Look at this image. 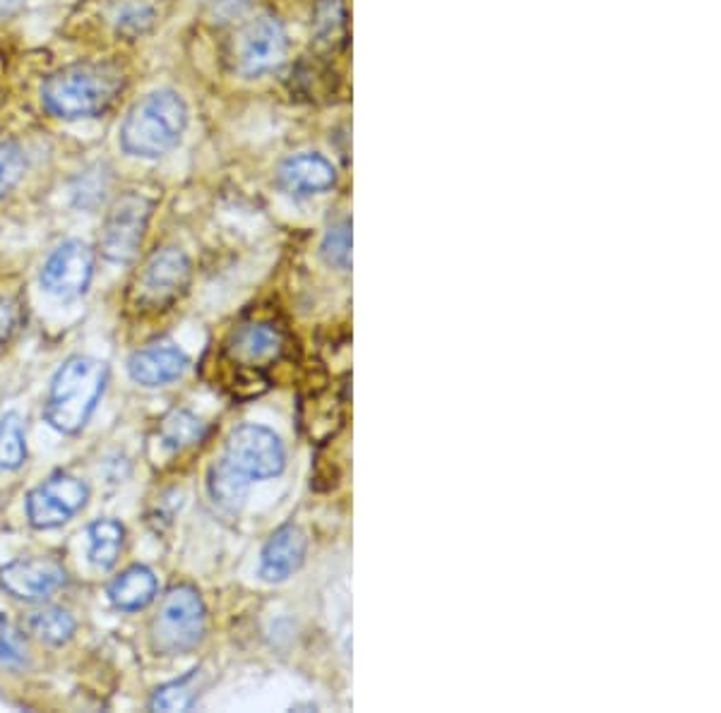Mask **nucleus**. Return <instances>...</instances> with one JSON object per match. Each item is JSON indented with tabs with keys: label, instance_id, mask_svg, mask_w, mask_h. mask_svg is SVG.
<instances>
[{
	"label": "nucleus",
	"instance_id": "nucleus-22",
	"mask_svg": "<svg viewBox=\"0 0 721 713\" xmlns=\"http://www.w3.org/2000/svg\"><path fill=\"white\" fill-rule=\"evenodd\" d=\"M198 699V670L185 678L159 687L151 697V709L155 711H188L195 706Z\"/></svg>",
	"mask_w": 721,
	"mask_h": 713
},
{
	"label": "nucleus",
	"instance_id": "nucleus-10",
	"mask_svg": "<svg viewBox=\"0 0 721 713\" xmlns=\"http://www.w3.org/2000/svg\"><path fill=\"white\" fill-rule=\"evenodd\" d=\"M191 279V262L176 248L155 252L149 258L140 279V301L151 308H164L183 294Z\"/></svg>",
	"mask_w": 721,
	"mask_h": 713
},
{
	"label": "nucleus",
	"instance_id": "nucleus-18",
	"mask_svg": "<svg viewBox=\"0 0 721 713\" xmlns=\"http://www.w3.org/2000/svg\"><path fill=\"white\" fill-rule=\"evenodd\" d=\"M315 39L327 46L345 44L347 39V8L345 0H318L313 12Z\"/></svg>",
	"mask_w": 721,
	"mask_h": 713
},
{
	"label": "nucleus",
	"instance_id": "nucleus-21",
	"mask_svg": "<svg viewBox=\"0 0 721 713\" xmlns=\"http://www.w3.org/2000/svg\"><path fill=\"white\" fill-rule=\"evenodd\" d=\"M27 460L24 428L18 414H8L0 420V468L15 471Z\"/></svg>",
	"mask_w": 721,
	"mask_h": 713
},
{
	"label": "nucleus",
	"instance_id": "nucleus-8",
	"mask_svg": "<svg viewBox=\"0 0 721 713\" xmlns=\"http://www.w3.org/2000/svg\"><path fill=\"white\" fill-rule=\"evenodd\" d=\"M94 274V252L82 240H68L54 250L42 270V286L50 296L70 301L82 296Z\"/></svg>",
	"mask_w": 721,
	"mask_h": 713
},
{
	"label": "nucleus",
	"instance_id": "nucleus-12",
	"mask_svg": "<svg viewBox=\"0 0 721 713\" xmlns=\"http://www.w3.org/2000/svg\"><path fill=\"white\" fill-rule=\"evenodd\" d=\"M308 541L306 533L298 527H282L274 531V536L268 541L260 557V577L270 584L286 581L294 571L301 569L306 559Z\"/></svg>",
	"mask_w": 721,
	"mask_h": 713
},
{
	"label": "nucleus",
	"instance_id": "nucleus-19",
	"mask_svg": "<svg viewBox=\"0 0 721 713\" xmlns=\"http://www.w3.org/2000/svg\"><path fill=\"white\" fill-rule=\"evenodd\" d=\"M90 559L99 569H111L116 565L121 545H123V527L119 521H97L90 527Z\"/></svg>",
	"mask_w": 721,
	"mask_h": 713
},
{
	"label": "nucleus",
	"instance_id": "nucleus-3",
	"mask_svg": "<svg viewBox=\"0 0 721 713\" xmlns=\"http://www.w3.org/2000/svg\"><path fill=\"white\" fill-rule=\"evenodd\" d=\"M109 367L97 359L75 355L50 382L46 420L56 430L72 435L80 432L94 414L101 394L106 389Z\"/></svg>",
	"mask_w": 721,
	"mask_h": 713
},
{
	"label": "nucleus",
	"instance_id": "nucleus-13",
	"mask_svg": "<svg viewBox=\"0 0 721 713\" xmlns=\"http://www.w3.org/2000/svg\"><path fill=\"white\" fill-rule=\"evenodd\" d=\"M188 365H191V361H188L183 351L171 347H155L133 353L128 361V373L137 385L161 387L183 377Z\"/></svg>",
	"mask_w": 721,
	"mask_h": 713
},
{
	"label": "nucleus",
	"instance_id": "nucleus-15",
	"mask_svg": "<svg viewBox=\"0 0 721 713\" xmlns=\"http://www.w3.org/2000/svg\"><path fill=\"white\" fill-rule=\"evenodd\" d=\"M157 596V579L151 575V569L135 565L131 569H125L123 575L111 584L109 587V598L111 603L119 610H143L147 608Z\"/></svg>",
	"mask_w": 721,
	"mask_h": 713
},
{
	"label": "nucleus",
	"instance_id": "nucleus-24",
	"mask_svg": "<svg viewBox=\"0 0 721 713\" xmlns=\"http://www.w3.org/2000/svg\"><path fill=\"white\" fill-rule=\"evenodd\" d=\"M323 258L327 264L337 267V270L347 272L351 267V224L339 222L330 226V231L323 238Z\"/></svg>",
	"mask_w": 721,
	"mask_h": 713
},
{
	"label": "nucleus",
	"instance_id": "nucleus-17",
	"mask_svg": "<svg viewBox=\"0 0 721 713\" xmlns=\"http://www.w3.org/2000/svg\"><path fill=\"white\" fill-rule=\"evenodd\" d=\"M248 488H250V480L236 474V471L226 462H219L210 471L212 498L224 509H229V512H238V509L244 507V502L248 498Z\"/></svg>",
	"mask_w": 721,
	"mask_h": 713
},
{
	"label": "nucleus",
	"instance_id": "nucleus-16",
	"mask_svg": "<svg viewBox=\"0 0 721 713\" xmlns=\"http://www.w3.org/2000/svg\"><path fill=\"white\" fill-rule=\"evenodd\" d=\"M205 432H207L205 423H202V420L191 411H173L161 420L159 440L164 448L181 452L205 438Z\"/></svg>",
	"mask_w": 721,
	"mask_h": 713
},
{
	"label": "nucleus",
	"instance_id": "nucleus-26",
	"mask_svg": "<svg viewBox=\"0 0 721 713\" xmlns=\"http://www.w3.org/2000/svg\"><path fill=\"white\" fill-rule=\"evenodd\" d=\"M0 666L22 670L27 666V644L22 642V634L18 627L0 618Z\"/></svg>",
	"mask_w": 721,
	"mask_h": 713
},
{
	"label": "nucleus",
	"instance_id": "nucleus-25",
	"mask_svg": "<svg viewBox=\"0 0 721 713\" xmlns=\"http://www.w3.org/2000/svg\"><path fill=\"white\" fill-rule=\"evenodd\" d=\"M24 171H27V157L18 143H0V200L15 188Z\"/></svg>",
	"mask_w": 721,
	"mask_h": 713
},
{
	"label": "nucleus",
	"instance_id": "nucleus-4",
	"mask_svg": "<svg viewBox=\"0 0 721 713\" xmlns=\"http://www.w3.org/2000/svg\"><path fill=\"white\" fill-rule=\"evenodd\" d=\"M205 636V603L193 587H173L151 622V644L164 656L188 654Z\"/></svg>",
	"mask_w": 721,
	"mask_h": 713
},
{
	"label": "nucleus",
	"instance_id": "nucleus-6",
	"mask_svg": "<svg viewBox=\"0 0 721 713\" xmlns=\"http://www.w3.org/2000/svg\"><path fill=\"white\" fill-rule=\"evenodd\" d=\"M149 200L137 193H125L113 202L99 236V246L106 260L119 264L135 260L149 222Z\"/></svg>",
	"mask_w": 721,
	"mask_h": 713
},
{
	"label": "nucleus",
	"instance_id": "nucleus-1",
	"mask_svg": "<svg viewBox=\"0 0 721 713\" xmlns=\"http://www.w3.org/2000/svg\"><path fill=\"white\" fill-rule=\"evenodd\" d=\"M123 70L111 60H82L50 75L42 87L44 106L63 121L101 116L123 92Z\"/></svg>",
	"mask_w": 721,
	"mask_h": 713
},
{
	"label": "nucleus",
	"instance_id": "nucleus-29",
	"mask_svg": "<svg viewBox=\"0 0 721 713\" xmlns=\"http://www.w3.org/2000/svg\"><path fill=\"white\" fill-rule=\"evenodd\" d=\"M12 325H15V317H12V308L5 303L0 301V341H5Z\"/></svg>",
	"mask_w": 721,
	"mask_h": 713
},
{
	"label": "nucleus",
	"instance_id": "nucleus-2",
	"mask_svg": "<svg viewBox=\"0 0 721 713\" xmlns=\"http://www.w3.org/2000/svg\"><path fill=\"white\" fill-rule=\"evenodd\" d=\"M188 125V106L173 89L147 94L128 111L121 127V147L125 155L159 159L181 143Z\"/></svg>",
	"mask_w": 721,
	"mask_h": 713
},
{
	"label": "nucleus",
	"instance_id": "nucleus-9",
	"mask_svg": "<svg viewBox=\"0 0 721 713\" xmlns=\"http://www.w3.org/2000/svg\"><path fill=\"white\" fill-rule=\"evenodd\" d=\"M66 584V569L50 557H30L0 569V587L27 603L46 601Z\"/></svg>",
	"mask_w": 721,
	"mask_h": 713
},
{
	"label": "nucleus",
	"instance_id": "nucleus-20",
	"mask_svg": "<svg viewBox=\"0 0 721 713\" xmlns=\"http://www.w3.org/2000/svg\"><path fill=\"white\" fill-rule=\"evenodd\" d=\"M30 630L32 634L40 636L42 642L50 646H60L72 640L75 634V620L63 608H44L36 610V613L30 618Z\"/></svg>",
	"mask_w": 721,
	"mask_h": 713
},
{
	"label": "nucleus",
	"instance_id": "nucleus-23",
	"mask_svg": "<svg viewBox=\"0 0 721 713\" xmlns=\"http://www.w3.org/2000/svg\"><path fill=\"white\" fill-rule=\"evenodd\" d=\"M27 517L32 521V527L36 529H56L63 527L66 521L72 517L66 507L58 505L54 500V495H48L42 488H36L30 493L27 498Z\"/></svg>",
	"mask_w": 721,
	"mask_h": 713
},
{
	"label": "nucleus",
	"instance_id": "nucleus-27",
	"mask_svg": "<svg viewBox=\"0 0 721 713\" xmlns=\"http://www.w3.org/2000/svg\"><path fill=\"white\" fill-rule=\"evenodd\" d=\"M106 188H109L106 173L97 167V169L85 171L78 178V183H75V188H72V195H75V202H78V207L94 210L99 202L104 200Z\"/></svg>",
	"mask_w": 721,
	"mask_h": 713
},
{
	"label": "nucleus",
	"instance_id": "nucleus-7",
	"mask_svg": "<svg viewBox=\"0 0 721 713\" xmlns=\"http://www.w3.org/2000/svg\"><path fill=\"white\" fill-rule=\"evenodd\" d=\"M286 50L289 42L280 18L260 15L238 36V72L250 80L262 78V75L274 72L282 66L286 60Z\"/></svg>",
	"mask_w": 721,
	"mask_h": 713
},
{
	"label": "nucleus",
	"instance_id": "nucleus-28",
	"mask_svg": "<svg viewBox=\"0 0 721 713\" xmlns=\"http://www.w3.org/2000/svg\"><path fill=\"white\" fill-rule=\"evenodd\" d=\"M151 22H155V12L147 5H128L123 8V12L119 15V34L128 36V39H137V36H143L149 27Z\"/></svg>",
	"mask_w": 721,
	"mask_h": 713
},
{
	"label": "nucleus",
	"instance_id": "nucleus-5",
	"mask_svg": "<svg viewBox=\"0 0 721 713\" xmlns=\"http://www.w3.org/2000/svg\"><path fill=\"white\" fill-rule=\"evenodd\" d=\"M222 462L248 480L280 476L286 464L284 444L272 430L262 426H240L226 442Z\"/></svg>",
	"mask_w": 721,
	"mask_h": 713
},
{
	"label": "nucleus",
	"instance_id": "nucleus-11",
	"mask_svg": "<svg viewBox=\"0 0 721 713\" xmlns=\"http://www.w3.org/2000/svg\"><path fill=\"white\" fill-rule=\"evenodd\" d=\"M277 183L291 197L323 195L335 188L337 169L318 151H301V155L282 161L280 171H277Z\"/></svg>",
	"mask_w": 721,
	"mask_h": 713
},
{
	"label": "nucleus",
	"instance_id": "nucleus-14",
	"mask_svg": "<svg viewBox=\"0 0 721 713\" xmlns=\"http://www.w3.org/2000/svg\"><path fill=\"white\" fill-rule=\"evenodd\" d=\"M226 351H229L234 363L260 371L262 363L280 359V353L284 351V335L268 322L248 325L238 329Z\"/></svg>",
	"mask_w": 721,
	"mask_h": 713
}]
</instances>
